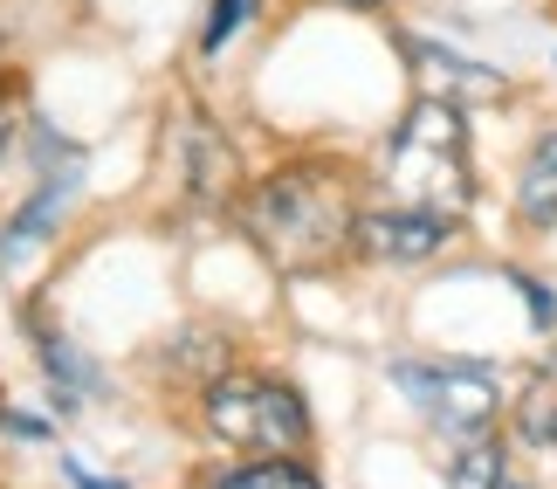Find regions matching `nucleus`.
<instances>
[{"instance_id": "f257e3e1", "label": "nucleus", "mask_w": 557, "mask_h": 489, "mask_svg": "<svg viewBox=\"0 0 557 489\" xmlns=\"http://www.w3.org/2000/svg\"><path fill=\"white\" fill-rule=\"evenodd\" d=\"M358 166L337 152H296L234 200V228L275 276H331L345 255H358Z\"/></svg>"}, {"instance_id": "f03ea898", "label": "nucleus", "mask_w": 557, "mask_h": 489, "mask_svg": "<svg viewBox=\"0 0 557 489\" xmlns=\"http://www.w3.org/2000/svg\"><path fill=\"white\" fill-rule=\"evenodd\" d=\"M379 200L385 207H413V215L468 221L475 207V166H468V111L447 97H413L399 111V124L385 132L379 159Z\"/></svg>"}, {"instance_id": "7ed1b4c3", "label": "nucleus", "mask_w": 557, "mask_h": 489, "mask_svg": "<svg viewBox=\"0 0 557 489\" xmlns=\"http://www.w3.org/2000/svg\"><path fill=\"white\" fill-rule=\"evenodd\" d=\"M159 207L173 228H200V221H221L234 215L242 200V152H234L227 124L207 111L200 97H180L159 124Z\"/></svg>"}, {"instance_id": "20e7f679", "label": "nucleus", "mask_w": 557, "mask_h": 489, "mask_svg": "<svg viewBox=\"0 0 557 489\" xmlns=\"http://www.w3.org/2000/svg\"><path fill=\"white\" fill-rule=\"evenodd\" d=\"M200 428L234 455H310L317 441V420H310V400L275 372H255V366H227L213 387H200Z\"/></svg>"}, {"instance_id": "39448f33", "label": "nucleus", "mask_w": 557, "mask_h": 489, "mask_svg": "<svg viewBox=\"0 0 557 489\" xmlns=\"http://www.w3.org/2000/svg\"><path fill=\"white\" fill-rule=\"evenodd\" d=\"M385 379L420 407L426 428L441 435H488L503 414V372L496 366H475V358H393Z\"/></svg>"}, {"instance_id": "423d86ee", "label": "nucleus", "mask_w": 557, "mask_h": 489, "mask_svg": "<svg viewBox=\"0 0 557 489\" xmlns=\"http://www.w3.org/2000/svg\"><path fill=\"white\" fill-rule=\"evenodd\" d=\"M455 228L461 221L366 200V215H358V255H366V262H385V269H420V262H434V255L455 242Z\"/></svg>"}, {"instance_id": "0eeeda50", "label": "nucleus", "mask_w": 557, "mask_h": 489, "mask_svg": "<svg viewBox=\"0 0 557 489\" xmlns=\"http://www.w3.org/2000/svg\"><path fill=\"white\" fill-rule=\"evenodd\" d=\"M399 56L413 62V76H420L426 97H447V103H461V111H468V103H503L509 97V76L503 70H488V62L447 49V41H434V35L399 28Z\"/></svg>"}, {"instance_id": "6e6552de", "label": "nucleus", "mask_w": 557, "mask_h": 489, "mask_svg": "<svg viewBox=\"0 0 557 489\" xmlns=\"http://www.w3.org/2000/svg\"><path fill=\"white\" fill-rule=\"evenodd\" d=\"M14 325L28 331V345H35V358H41V379H49V400H55L62 414H76L83 400L103 393V366L76 345V338H62V325H55L41 304H21Z\"/></svg>"}, {"instance_id": "1a4fd4ad", "label": "nucleus", "mask_w": 557, "mask_h": 489, "mask_svg": "<svg viewBox=\"0 0 557 489\" xmlns=\"http://www.w3.org/2000/svg\"><path fill=\"white\" fill-rule=\"evenodd\" d=\"M227 366H242V358H234V338H227L221 325H207V317L180 325V331L152 352V372H165V379H173V387H186L193 400H200V387H213Z\"/></svg>"}, {"instance_id": "9d476101", "label": "nucleus", "mask_w": 557, "mask_h": 489, "mask_svg": "<svg viewBox=\"0 0 557 489\" xmlns=\"http://www.w3.org/2000/svg\"><path fill=\"white\" fill-rule=\"evenodd\" d=\"M517 221L523 228H557V132H544L523 152L517 173Z\"/></svg>"}, {"instance_id": "9b49d317", "label": "nucleus", "mask_w": 557, "mask_h": 489, "mask_svg": "<svg viewBox=\"0 0 557 489\" xmlns=\"http://www.w3.org/2000/svg\"><path fill=\"white\" fill-rule=\"evenodd\" d=\"M262 14H269V0H207L200 35H193V56H200V62H221L242 35L262 28Z\"/></svg>"}, {"instance_id": "f8f14e48", "label": "nucleus", "mask_w": 557, "mask_h": 489, "mask_svg": "<svg viewBox=\"0 0 557 489\" xmlns=\"http://www.w3.org/2000/svg\"><path fill=\"white\" fill-rule=\"evenodd\" d=\"M213 489H324V476L310 469V455H242L213 476Z\"/></svg>"}, {"instance_id": "ddd939ff", "label": "nucleus", "mask_w": 557, "mask_h": 489, "mask_svg": "<svg viewBox=\"0 0 557 489\" xmlns=\"http://www.w3.org/2000/svg\"><path fill=\"white\" fill-rule=\"evenodd\" d=\"M509 476V455L496 435H468L455 441V462H447V489H496Z\"/></svg>"}, {"instance_id": "4468645a", "label": "nucleus", "mask_w": 557, "mask_h": 489, "mask_svg": "<svg viewBox=\"0 0 557 489\" xmlns=\"http://www.w3.org/2000/svg\"><path fill=\"white\" fill-rule=\"evenodd\" d=\"M517 441L523 449H557V372H537L517 400Z\"/></svg>"}, {"instance_id": "2eb2a0df", "label": "nucleus", "mask_w": 557, "mask_h": 489, "mask_svg": "<svg viewBox=\"0 0 557 489\" xmlns=\"http://www.w3.org/2000/svg\"><path fill=\"white\" fill-rule=\"evenodd\" d=\"M509 290L523 296L530 325H537V331H557V290H550V283H537V276H523V269H509Z\"/></svg>"}, {"instance_id": "dca6fc26", "label": "nucleus", "mask_w": 557, "mask_h": 489, "mask_svg": "<svg viewBox=\"0 0 557 489\" xmlns=\"http://www.w3.org/2000/svg\"><path fill=\"white\" fill-rule=\"evenodd\" d=\"M62 482L70 489H132L124 476H103L97 462H83V455H62Z\"/></svg>"}, {"instance_id": "f3484780", "label": "nucleus", "mask_w": 557, "mask_h": 489, "mask_svg": "<svg viewBox=\"0 0 557 489\" xmlns=\"http://www.w3.org/2000/svg\"><path fill=\"white\" fill-rule=\"evenodd\" d=\"M0 435H8V441H49V420L21 414V407H0Z\"/></svg>"}, {"instance_id": "a211bd4d", "label": "nucleus", "mask_w": 557, "mask_h": 489, "mask_svg": "<svg viewBox=\"0 0 557 489\" xmlns=\"http://www.w3.org/2000/svg\"><path fill=\"white\" fill-rule=\"evenodd\" d=\"M324 8H345V14H385L393 0H324Z\"/></svg>"}, {"instance_id": "6ab92c4d", "label": "nucleus", "mask_w": 557, "mask_h": 489, "mask_svg": "<svg viewBox=\"0 0 557 489\" xmlns=\"http://www.w3.org/2000/svg\"><path fill=\"white\" fill-rule=\"evenodd\" d=\"M496 489H530V482H517V476H503V482H496Z\"/></svg>"}]
</instances>
